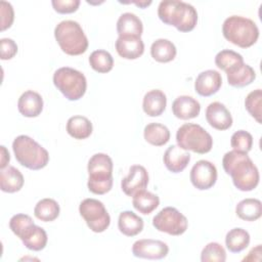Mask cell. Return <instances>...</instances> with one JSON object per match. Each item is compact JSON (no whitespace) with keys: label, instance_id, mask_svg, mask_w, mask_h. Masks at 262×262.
I'll return each mask as SVG.
<instances>
[{"label":"cell","instance_id":"obj_1","mask_svg":"<svg viewBox=\"0 0 262 262\" xmlns=\"http://www.w3.org/2000/svg\"><path fill=\"white\" fill-rule=\"evenodd\" d=\"M226 174L230 175L234 186L242 191H251L259 183V171L246 152L227 151L222 159Z\"/></svg>","mask_w":262,"mask_h":262},{"label":"cell","instance_id":"obj_2","mask_svg":"<svg viewBox=\"0 0 262 262\" xmlns=\"http://www.w3.org/2000/svg\"><path fill=\"white\" fill-rule=\"evenodd\" d=\"M158 16L166 25L175 27L179 32H190L198 23L195 8L186 2L177 0L161 1L158 7Z\"/></svg>","mask_w":262,"mask_h":262},{"label":"cell","instance_id":"obj_3","mask_svg":"<svg viewBox=\"0 0 262 262\" xmlns=\"http://www.w3.org/2000/svg\"><path fill=\"white\" fill-rule=\"evenodd\" d=\"M113 161L106 154L98 152L93 155L88 162L89 191L94 194H104L113 187Z\"/></svg>","mask_w":262,"mask_h":262},{"label":"cell","instance_id":"obj_4","mask_svg":"<svg viewBox=\"0 0 262 262\" xmlns=\"http://www.w3.org/2000/svg\"><path fill=\"white\" fill-rule=\"evenodd\" d=\"M222 33L227 41L241 48L251 47L259 38L257 25L252 19L239 15L227 17L222 25Z\"/></svg>","mask_w":262,"mask_h":262},{"label":"cell","instance_id":"obj_5","mask_svg":"<svg viewBox=\"0 0 262 262\" xmlns=\"http://www.w3.org/2000/svg\"><path fill=\"white\" fill-rule=\"evenodd\" d=\"M16 161L30 170H40L49 162L48 151L28 135H18L12 142Z\"/></svg>","mask_w":262,"mask_h":262},{"label":"cell","instance_id":"obj_6","mask_svg":"<svg viewBox=\"0 0 262 262\" xmlns=\"http://www.w3.org/2000/svg\"><path fill=\"white\" fill-rule=\"evenodd\" d=\"M54 37L60 49L68 55H80L88 48V39L75 20H62L54 29Z\"/></svg>","mask_w":262,"mask_h":262},{"label":"cell","instance_id":"obj_7","mask_svg":"<svg viewBox=\"0 0 262 262\" xmlns=\"http://www.w3.org/2000/svg\"><path fill=\"white\" fill-rule=\"evenodd\" d=\"M177 145L185 150L196 154H207L212 149V136L200 125L185 123L176 132Z\"/></svg>","mask_w":262,"mask_h":262},{"label":"cell","instance_id":"obj_8","mask_svg":"<svg viewBox=\"0 0 262 262\" xmlns=\"http://www.w3.org/2000/svg\"><path fill=\"white\" fill-rule=\"evenodd\" d=\"M53 84L67 99L72 101L82 98L87 89L84 74L70 67H62L54 72Z\"/></svg>","mask_w":262,"mask_h":262},{"label":"cell","instance_id":"obj_9","mask_svg":"<svg viewBox=\"0 0 262 262\" xmlns=\"http://www.w3.org/2000/svg\"><path fill=\"white\" fill-rule=\"evenodd\" d=\"M80 215L93 232H103L111 224V217L104 205L95 199H85L79 206Z\"/></svg>","mask_w":262,"mask_h":262},{"label":"cell","instance_id":"obj_10","mask_svg":"<svg viewBox=\"0 0 262 262\" xmlns=\"http://www.w3.org/2000/svg\"><path fill=\"white\" fill-rule=\"evenodd\" d=\"M152 225L161 232L170 235H181L186 231L188 221L176 208L166 207L152 218Z\"/></svg>","mask_w":262,"mask_h":262},{"label":"cell","instance_id":"obj_11","mask_svg":"<svg viewBox=\"0 0 262 262\" xmlns=\"http://www.w3.org/2000/svg\"><path fill=\"white\" fill-rule=\"evenodd\" d=\"M189 177L195 188L206 190L216 183L217 169L211 162L207 160H200L192 166Z\"/></svg>","mask_w":262,"mask_h":262},{"label":"cell","instance_id":"obj_12","mask_svg":"<svg viewBox=\"0 0 262 262\" xmlns=\"http://www.w3.org/2000/svg\"><path fill=\"white\" fill-rule=\"evenodd\" d=\"M169 247L166 243L152 238L136 241L132 246V254L137 258L159 260L167 257Z\"/></svg>","mask_w":262,"mask_h":262},{"label":"cell","instance_id":"obj_13","mask_svg":"<svg viewBox=\"0 0 262 262\" xmlns=\"http://www.w3.org/2000/svg\"><path fill=\"white\" fill-rule=\"evenodd\" d=\"M148 184V174L146 169L141 165H133L129 169V173L123 178L121 188L128 196H133L136 192L145 189Z\"/></svg>","mask_w":262,"mask_h":262},{"label":"cell","instance_id":"obj_14","mask_svg":"<svg viewBox=\"0 0 262 262\" xmlns=\"http://www.w3.org/2000/svg\"><path fill=\"white\" fill-rule=\"evenodd\" d=\"M206 119L211 127L223 131L227 130L232 125V117L227 107L219 102H211L206 110Z\"/></svg>","mask_w":262,"mask_h":262},{"label":"cell","instance_id":"obj_15","mask_svg":"<svg viewBox=\"0 0 262 262\" xmlns=\"http://www.w3.org/2000/svg\"><path fill=\"white\" fill-rule=\"evenodd\" d=\"M221 85V74L215 70H207L198 75L194 82V89L199 95L208 97L215 94Z\"/></svg>","mask_w":262,"mask_h":262},{"label":"cell","instance_id":"obj_16","mask_svg":"<svg viewBox=\"0 0 262 262\" xmlns=\"http://www.w3.org/2000/svg\"><path fill=\"white\" fill-rule=\"evenodd\" d=\"M118 54L125 59H136L144 52V43L138 36H119L116 41Z\"/></svg>","mask_w":262,"mask_h":262},{"label":"cell","instance_id":"obj_17","mask_svg":"<svg viewBox=\"0 0 262 262\" xmlns=\"http://www.w3.org/2000/svg\"><path fill=\"white\" fill-rule=\"evenodd\" d=\"M166 168L172 173L182 172L190 161V155L179 145H170L163 157Z\"/></svg>","mask_w":262,"mask_h":262},{"label":"cell","instance_id":"obj_18","mask_svg":"<svg viewBox=\"0 0 262 262\" xmlns=\"http://www.w3.org/2000/svg\"><path fill=\"white\" fill-rule=\"evenodd\" d=\"M17 108L24 117H38L43 111V98L38 92L27 90L19 96Z\"/></svg>","mask_w":262,"mask_h":262},{"label":"cell","instance_id":"obj_19","mask_svg":"<svg viewBox=\"0 0 262 262\" xmlns=\"http://www.w3.org/2000/svg\"><path fill=\"white\" fill-rule=\"evenodd\" d=\"M200 112V102L188 95L178 96L172 103V113L176 118L180 120H189L196 118Z\"/></svg>","mask_w":262,"mask_h":262},{"label":"cell","instance_id":"obj_20","mask_svg":"<svg viewBox=\"0 0 262 262\" xmlns=\"http://www.w3.org/2000/svg\"><path fill=\"white\" fill-rule=\"evenodd\" d=\"M225 73L227 76V82L232 87H245L250 85L256 79L254 69L245 62L233 67Z\"/></svg>","mask_w":262,"mask_h":262},{"label":"cell","instance_id":"obj_21","mask_svg":"<svg viewBox=\"0 0 262 262\" xmlns=\"http://www.w3.org/2000/svg\"><path fill=\"white\" fill-rule=\"evenodd\" d=\"M167 104V97L162 90L152 89L145 93L142 101L143 112L149 117L161 116Z\"/></svg>","mask_w":262,"mask_h":262},{"label":"cell","instance_id":"obj_22","mask_svg":"<svg viewBox=\"0 0 262 262\" xmlns=\"http://www.w3.org/2000/svg\"><path fill=\"white\" fill-rule=\"evenodd\" d=\"M25 179L21 172L13 166H8L0 171V188L4 192L13 193L19 191Z\"/></svg>","mask_w":262,"mask_h":262},{"label":"cell","instance_id":"obj_23","mask_svg":"<svg viewBox=\"0 0 262 262\" xmlns=\"http://www.w3.org/2000/svg\"><path fill=\"white\" fill-rule=\"evenodd\" d=\"M117 32L119 36H138L143 32V26L140 18L131 12H125L120 15L117 21Z\"/></svg>","mask_w":262,"mask_h":262},{"label":"cell","instance_id":"obj_24","mask_svg":"<svg viewBox=\"0 0 262 262\" xmlns=\"http://www.w3.org/2000/svg\"><path fill=\"white\" fill-rule=\"evenodd\" d=\"M119 230L126 236H135L143 229V220L132 211H123L118 219Z\"/></svg>","mask_w":262,"mask_h":262},{"label":"cell","instance_id":"obj_25","mask_svg":"<svg viewBox=\"0 0 262 262\" xmlns=\"http://www.w3.org/2000/svg\"><path fill=\"white\" fill-rule=\"evenodd\" d=\"M92 130V123L84 116H73L67 122V132L75 139L88 138Z\"/></svg>","mask_w":262,"mask_h":262},{"label":"cell","instance_id":"obj_26","mask_svg":"<svg viewBox=\"0 0 262 262\" xmlns=\"http://www.w3.org/2000/svg\"><path fill=\"white\" fill-rule=\"evenodd\" d=\"M36 226L37 225L34 223L31 216L27 214L13 215L9 220V227L11 231L19 237L21 242L34 232Z\"/></svg>","mask_w":262,"mask_h":262},{"label":"cell","instance_id":"obj_27","mask_svg":"<svg viewBox=\"0 0 262 262\" xmlns=\"http://www.w3.org/2000/svg\"><path fill=\"white\" fill-rule=\"evenodd\" d=\"M175 45L168 39H158L150 46V55L158 62H169L176 56Z\"/></svg>","mask_w":262,"mask_h":262},{"label":"cell","instance_id":"obj_28","mask_svg":"<svg viewBox=\"0 0 262 262\" xmlns=\"http://www.w3.org/2000/svg\"><path fill=\"white\" fill-rule=\"evenodd\" d=\"M132 204L135 210L143 215L150 214L160 205V199L157 194L142 189L133 195Z\"/></svg>","mask_w":262,"mask_h":262},{"label":"cell","instance_id":"obj_29","mask_svg":"<svg viewBox=\"0 0 262 262\" xmlns=\"http://www.w3.org/2000/svg\"><path fill=\"white\" fill-rule=\"evenodd\" d=\"M143 136L145 141L155 146H162L170 140L169 129L160 123H149L144 127Z\"/></svg>","mask_w":262,"mask_h":262},{"label":"cell","instance_id":"obj_30","mask_svg":"<svg viewBox=\"0 0 262 262\" xmlns=\"http://www.w3.org/2000/svg\"><path fill=\"white\" fill-rule=\"evenodd\" d=\"M238 218L245 221H255L262 215V204L257 199H245L235 207Z\"/></svg>","mask_w":262,"mask_h":262},{"label":"cell","instance_id":"obj_31","mask_svg":"<svg viewBox=\"0 0 262 262\" xmlns=\"http://www.w3.org/2000/svg\"><path fill=\"white\" fill-rule=\"evenodd\" d=\"M34 215L37 219L44 222L53 221L59 215V205L53 199H42L36 204L34 208Z\"/></svg>","mask_w":262,"mask_h":262},{"label":"cell","instance_id":"obj_32","mask_svg":"<svg viewBox=\"0 0 262 262\" xmlns=\"http://www.w3.org/2000/svg\"><path fill=\"white\" fill-rule=\"evenodd\" d=\"M250 244V234L246 229L235 227L230 229L225 236L226 248L231 253H239Z\"/></svg>","mask_w":262,"mask_h":262},{"label":"cell","instance_id":"obj_33","mask_svg":"<svg viewBox=\"0 0 262 262\" xmlns=\"http://www.w3.org/2000/svg\"><path fill=\"white\" fill-rule=\"evenodd\" d=\"M90 67L97 73H108L114 67V58L112 54L103 49L93 51L89 56Z\"/></svg>","mask_w":262,"mask_h":262},{"label":"cell","instance_id":"obj_34","mask_svg":"<svg viewBox=\"0 0 262 262\" xmlns=\"http://www.w3.org/2000/svg\"><path fill=\"white\" fill-rule=\"evenodd\" d=\"M243 62H244V57L239 53L230 49L221 50L215 56L216 66L219 69L223 70L224 72H227L228 70Z\"/></svg>","mask_w":262,"mask_h":262},{"label":"cell","instance_id":"obj_35","mask_svg":"<svg viewBox=\"0 0 262 262\" xmlns=\"http://www.w3.org/2000/svg\"><path fill=\"white\" fill-rule=\"evenodd\" d=\"M261 103H262L261 89H256L254 91H251L245 99L246 110L258 123H261V116H262Z\"/></svg>","mask_w":262,"mask_h":262},{"label":"cell","instance_id":"obj_36","mask_svg":"<svg viewBox=\"0 0 262 262\" xmlns=\"http://www.w3.org/2000/svg\"><path fill=\"white\" fill-rule=\"evenodd\" d=\"M225 260L226 252L218 243H209L201 253L202 262H224Z\"/></svg>","mask_w":262,"mask_h":262},{"label":"cell","instance_id":"obj_37","mask_svg":"<svg viewBox=\"0 0 262 262\" xmlns=\"http://www.w3.org/2000/svg\"><path fill=\"white\" fill-rule=\"evenodd\" d=\"M230 144L233 150L248 154L253 146V136L248 131L238 130L232 134Z\"/></svg>","mask_w":262,"mask_h":262},{"label":"cell","instance_id":"obj_38","mask_svg":"<svg viewBox=\"0 0 262 262\" xmlns=\"http://www.w3.org/2000/svg\"><path fill=\"white\" fill-rule=\"evenodd\" d=\"M47 241L48 237L46 231L37 225L34 232L25 241H23V244L27 249L31 251H41L46 247Z\"/></svg>","mask_w":262,"mask_h":262},{"label":"cell","instance_id":"obj_39","mask_svg":"<svg viewBox=\"0 0 262 262\" xmlns=\"http://www.w3.org/2000/svg\"><path fill=\"white\" fill-rule=\"evenodd\" d=\"M0 13H1V31H5L10 28L14 19L13 7L9 2H0Z\"/></svg>","mask_w":262,"mask_h":262},{"label":"cell","instance_id":"obj_40","mask_svg":"<svg viewBox=\"0 0 262 262\" xmlns=\"http://www.w3.org/2000/svg\"><path fill=\"white\" fill-rule=\"evenodd\" d=\"M53 9L58 13H73L77 11L80 5V0H52Z\"/></svg>","mask_w":262,"mask_h":262},{"label":"cell","instance_id":"obj_41","mask_svg":"<svg viewBox=\"0 0 262 262\" xmlns=\"http://www.w3.org/2000/svg\"><path fill=\"white\" fill-rule=\"evenodd\" d=\"M0 49H1V59L3 60L11 59L17 53V45L10 38H2L0 40Z\"/></svg>","mask_w":262,"mask_h":262},{"label":"cell","instance_id":"obj_42","mask_svg":"<svg viewBox=\"0 0 262 262\" xmlns=\"http://www.w3.org/2000/svg\"><path fill=\"white\" fill-rule=\"evenodd\" d=\"M0 149H1V163H0V168L1 169H4L7 164L9 163L10 161V156H9V152L8 150L6 149V147L4 145H1L0 146Z\"/></svg>","mask_w":262,"mask_h":262},{"label":"cell","instance_id":"obj_43","mask_svg":"<svg viewBox=\"0 0 262 262\" xmlns=\"http://www.w3.org/2000/svg\"><path fill=\"white\" fill-rule=\"evenodd\" d=\"M133 3L134 4H136L137 6H139V7H141V8H145L146 6H148V5H150L151 4V1L149 0V1H133Z\"/></svg>","mask_w":262,"mask_h":262}]
</instances>
